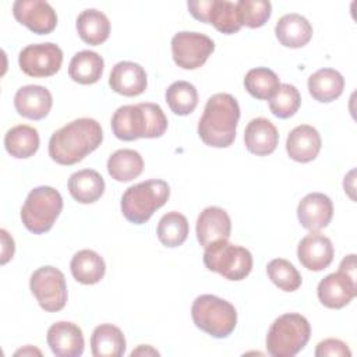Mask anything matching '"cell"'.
Returning <instances> with one entry per match:
<instances>
[{"mask_svg": "<svg viewBox=\"0 0 357 357\" xmlns=\"http://www.w3.org/2000/svg\"><path fill=\"white\" fill-rule=\"evenodd\" d=\"M275 35L284 47L300 49L311 40L312 26L305 17L290 13L279 18L275 26Z\"/></svg>", "mask_w": 357, "mask_h": 357, "instance_id": "23", "label": "cell"}, {"mask_svg": "<svg viewBox=\"0 0 357 357\" xmlns=\"http://www.w3.org/2000/svg\"><path fill=\"white\" fill-rule=\"evenodd\" d=\"M311 326L308 319L297 312L278 317L266 335V350L273 357H293L308 343Z\"/></svg>", "mask_w": 357, "mask_h": 357, "instance_id": "5", "label": "cell"}, {"mask_svg": "<svg viewBox=\"0 0 357 357\" xmlns=\"http://www.w3.org/2000/svg\"><path fill=\"white\" fill-rule=\"evenodd\" d=\"M112 131L121 141L159 138L167 130V117L156 103L120 106L112 116Z\"/></svg>", "mask_w": 357, "mask_h": 357, "instance_id": "3", "label": "cell"}, {"mask_svg": "<svg viewBox=\"0 0 357 357\" xmlns=\"http://www.w3.org/2000/svg\"><path fill=\"white\" fill-rule=\"evenodd\" d=\"M70 269L77 282L82 284H95L103 279L106 264L96 251L81 250L71 258Z\"/></svg>", "mask_w": 357, "mask_h": 357, "instance_id": "27", "label": "cell"}, {"mask_svg": "<svg viewBox=\"0 0 357 357\" xmlns=\"http://www.w3.org/2000/svg\"><path fill=\"white\" fill-rule=\"evenodd\" d=\"M356 276H351L342 269L325 276L317 289L321 304L332 310H339L347 305L356 297Z\"/></svg>", "mask_w": 357, "mask_h": 357, "instance_id": "14", "label": "cell"}, {"mask_svg": "<svg viewBox=\"0 0 357 357\" xmlns=\"http://www.w3.org/2000/svg\"><path fill=\"white\" fill-rule=\"evenodd\" d=\"M241 24L248 28H259L266 24L272 14V4L265 0H240L236 3Z\"/></svg>", "mask_w": 357, "mask_h": 357, "instance_id": "37", "label": "cell"}, {"mask_svg": "<svg viewBox=\"0 0 357 357\" xmlns=\"http://www.w3.org/2000/svg\"><path fill=\"white\" fill-rule=\"evenodd\" d=\"M146 356V354H152V356H158L159 353L155 350V349H152L151 346H148V344H141V346H138V349H135V350H132L131 351V356L134 357V356Z\"/></svg>", "mask_w": 357, "mask_h": 357, "instance_id": "40", "label": "cell"}, {"mask_svg": "<svg viewBox=\"0 0 357 357\" xmlns=\"http://www.w3.org/2000/svg\"><path fill=\"white\" fill-rule=\"evenodd\" d=\"M191 317L198 329L216 339L227 337L237 325L234 305L213 294L198 296L191 305Z\"/></svg>", "mask_w": 357, "mask_h": 357, "instance_id": "6", "label": "cell"}, {"mask_svg": "<svg viewBox=\"0 0 357 357\" xmlns=\"http://www.w3.org/2000/svg\"><path fill=\"white\" fill-rule=\"evenodd\" d=\"M333 254L335 250L331 238L318 231L304 236L297 247L298 261L304 268L314 272L328 268L333 261Z\"/></svg>", "mask_w": 357, "mask_h": 357, "instance_id": "15", "label": "cell"}, {"mask_svg": "<svg viewBox=\"0 0 357 357\" xmlns=\"http://www.w3.org/2000/svg\"><path fill=\"white\" fill-rule=\"evenodd\" d=\"M204 264L206 269L222 275L227 280H243L252 269L251 252L241 247L220 240L205 248Z\"/></svg>", "mask_w": 357, "mask_h": 357, "instance_id": "8", "label": "cell"}, {"mask_svg": "<svg viewBox=\"0 0 357 357\" xmlns=\"http://www.w3.org/2000/svg\"><path fill=\"white\" fill-rule=\"evenodd\" d=\"M321 135L312 126L301 124L294 127L286 139V151L290 159L307 163L314 160L321 151Z\"/></svg>", "mask_w": 357, "mask_h": 357, "instance_id": "21", "label": "cell"}, {"mask_svg": "<svg viewBox=\"0 0 357 357\" xmlns=\"http://www.w3.org/2000/svg\"><path fill=\"white\" fill-rule=\"evenodd\" d=\"M166 103L177 116L192 113L198 105V92L195 86L187 81L173 82L165 93Z\"/></svg>", "mask_w": 357, "mask_h": 357, "instance_id": "34", "label": "cell"}, {"mask_svg": "<svg viewBox=\"0 0 357 357\" xmlns=\"http://www.w3.org/2000/svg\"><path fill=\"white\" fill-rule=\"evenodd\" d=\"M268 278L283 291H296L301 286V275L291 262L283 258H275L266 265Z\"/></svg>", "mask_w": 357, "mask_h": 357, "instance_id": "35", "label": "cell"}, {"mask_svg": "<svg viewBox=\"0 0 357 357\" xmlns=\"http://www.w3.org/2000/svg\"><path fill=\"white\" fill-rule=\"evenodd\" d=\"M240 119V106L230 93L212 95L198 121V135L205 145L227 148L234 142Z\"/></svg>", "mask_w": 357, "mask_h": 357, "instance_id": "2", "label": "cell"}, {"mask_svg": "<svg viewBox=\"0 0 357 357\" xmlns=\"http://www.w3.org/2000/svg\"><path fill=\"white\" fill-rule=\"evenodd\" d=\"M53 105L52 93L42 85L21 86L14 95V107L17 113L29 120L45 119Z\"/></svg>", "mask_w": 357, "mask_h": 357, "instance_id": "19", "label": "cell"}, {"mask_svg": "<svg viewBox=\"0 0 357 357\" xmlns=\"http://www.w3.org/2000/svg\"><path fill=\"white\" fill-rule=\"evenodd\" d=\"M29 289L40 308L47 312L61 311L67 304V284L63 272L54 266L38 268L29 279Z\"/></svg>", "mask_w": 357, "mask_h": 357, "instance_id": "9", "label": "cell"}, {"mask_svg": "<svg viewBox=\"0 0 357 357\" xmlns=\"http://www.w3.org/2000/svg\"><path fill=\"white\" fill-rule=\"evenodd\" d=\"M47 344L56 357H78L84 351V335L78 325L59 321L47 329Z\"/></svg>", "mask_w": 357, "mask_h": 357, "instance_id": "16", "label": "cell"}, {"mask_svg": "<svg viewBox=\"0 0 357 357\" xmlns=\"http://www.w3.org/2000/svg\"><path fill=\"white\" fill-rule=\"evenodd\" d=\"M307 85L310 95L315 100L329 103L342 95L344 89V78L333 68H321L310 75Z\"/></svg>", "mask_w": 357, "mask_h": 357, "instance_id": "25", "label": "cell"}, {"mask_svg": "<svg viewBox=\"0 0 357 357\" xmlns=\"http://www.w3.org/2000/svg\"><path fill=\"white\" fill-rule=\"evenodd\" d=\"M14 18L38 35L50 33L57 25V14L43 0H17L13 4Z\"/></svg>", "mask_w": 357, "mask_h": 357, "instance_id": "13", "label": "cell"}, {"mask_svg": "<svg viewBox=\"0 0 357 357\" xmlns=\"http://www.w3.org/2000/svg\"><path fill=\"white\" fill-rule=\"evenodd\" d=\"M169 195V184L160 178L134 184L121 197V213L128 222L142 225L151 219L155 211L167 202Z\"/></svg>", "mask_w": 357, "mask_h": 357, "instance_id": "4", "label": "cell"}, {"mask_svg": "<svg viewBox=\"0 0 357 357\" xmlns=\"http://www.w3.org/2000/svg\"><path fill=\"white\" fill-rule=\"evenodd\" d=\"M0 234H1V244H3L1 245V265H4V264H7L13 258L15 245H14L13 237L7 233V230L1 229Z\"/></svg>", "mask_w": 357, "mask_h": 357, "instance_id": "39", "label": "cell"}, {"mask_svg": "<svg viewBox=\"0 0 357 357\" xmlns=\"http://www.w3.org/2000/svg\"><path fill=\"white\" fill-rule=\"evenodd\" d=\"M63 209L60 192L49 185H40L29 191L22 208L21 220L33 234L49 231Z\"/></svg>", "mask_w": 357, "mask_h": 357, "instance_id": "7", "label": "cell"}, {"mask_svg": "<svg viewBox=\"0 0 357 357\" xmlns=\"http://www.w3.org/2000/svg\"><path fill=\"white\" fill-rule=\"evenodd\" d=\"M68 191L79 204H92L105 192V180L93 169H82L68 178Z\"/></svg>", "mask_w": 357, "mask_h": 357, "instance_id": "24", "label": "cell"}, {"mask_svg": "<svg viewBox=\"0 0 357 357\" xmlns=\"http://www.w3.org/2000/svg\"><path fill=\"white\" fill-rule=\"evenodd\" d=\"M144 170V159L134 149H119L107 159V172L116 181H131Z\"/></svg>", "mask_w": 357, "mask_h": 357, "instance_id": "31", "label": "cell"}, {"mask_svg": "<svg viewBox=\"0 0 357 357\" xmlns=\"http://www.w3.org/2000/svg\"><path fill=\"white\" fill-rule=\"evenodd\" d=\"M77 31L85 43L99 46L106 42L110 35V22L102 11L88 8L77 17Z\"/></svg>", "mask_w": 357, "mask_h": 357, "instance_id": "29", "label": "cell"}, {"mask_svg": "<svg viewBox=\"0 0 357 357\" xmlns=\"http://www.w3.org/2000/svg\"><path fill=\"white\" fill-rule=\"evenodd\" d=\"M195 231L197 240L204 248L212 243L227 240L231 231L230 216L219 206H208L199 213Z\"/></svg>", "mask_w": 357, "mask_h": 357, "instance_id": "18", "label": "cell"}, {"mask_svg": "<svg viewBox=\"0 0 357 357\" xmlns=\"http://www.w3.org/2000/svg\"><path fill=\"white\" fill-rule=\"evenodd\" d=\"M333 216V204L322 192L307 194L297 206V218L301 226L310 231L326 227Z\"/></svg>", "mask_w": 357, "mask_h": 357, "instance_id": "17", "label": "cell"}, {"mask_svg": "<svg viewBox=\"0 0 357 357\" xmlns=\"http://www.w3.org/2000/svg\"><path fill=\"white\" fill-rule=\"evenodd\" d=\"M215 50L213 40L199 32L181 31L172 39L174 63L184 70L199 68Z\"/></svg>", "mask_w": 357, "mask_h": 357, "instance_id": "11", "label": "cell"}, {"mask_svg": "<svg viewBox=\"0 0 357 357\" xmlns=\"http://www.w3.org/2000/svg\"><path fill=\"white\" fill-rule=\"evenodd\" d=\"M6 151L17 159H26L36 153L39 148V134L38 130L20 124L10 128L4 135Z\"/></svg>", "mask_w": 357, "mask_h": 357, "instance_id": "30", "label": "cell"}, {"mask_svg": "<svg viewBox=\"0 0 357 357\" xmlns=\"http://www.w3.org/2000/svg\"><path fill=\"white\" fill-rule=\"evenodd\" d=\"M317 357H350L351 351L347 344L339 339H325L317 344Z\"/></svg>", "mask_w": 357, "mask_h": 357, "instance_id": "38", "label": "cell"}, {"mask_svg": "<svg viewBox=\"0 0 357 357\" xmlns=\"http://www.w3.org/2000/svg\"><path fill=\"white\" fill-rule=\"evenodd\" d=\"M301 105V95L294 85L280 84L275 95L269 99V109L279 119L294 116Z\"/></svg>", "mask_w": 357, "mask_h": 357, "instance_id": "36", "label": "cell"}, {"mask_svg": "<svg viewBox=\"0 0 357 357\" xmlns=\"http://www.w3.org/2000/svg\"><path fill=\"white\" fill-rule=\"evenodd\" d=\"M91 351L95 357H121L126 351L121 329L112 324L96 326L91 335Z\"/></svg>", "mask_w": 357, "mask_h": 357, "instance_id": "26", "label": "cell"}, {"mask_svg": "<svg viewBox=\"0 0 357 357\" xmlns=\"http://www.w3.org/2000/svg\"><path fill=\"white\" fill-rule=\"evenodd\" d=\"M103 141L100 124L89 117L73 120L49 139V156L59 165L71 166L93 152Z\"/></svg>", "mask_w": 357, "mask_h": 357, "instance_id": "1", "label": "cell"}, {"mask_svg": "<svg viewBox=\"0 0 357 357\" xmlns=\"http://www.w3.org/2000/svg\"><path fill=\"white\" fill-rule=\"evenodd\" d=\"M279 85V77L268 67L252 68L244 77V86L247 92L259 100H269L278 91Z\"/></svg>", "mask_w": 357, "mask_h": 357, "instance_id": "33", "label": "cell"}, {"mask_svg": "<svg viewBox=\"0 0 357 357\" xmlns=\"http://www.w3.org/2000/svg\"><path fill=\"white\" fill-rule=\"evenodd\" d=\"M187 7L195 20L212 24L222 33L231 35L243 26L236 3L227 0H198L188 1Z\"/></svg>", "mask_w": 357, "mask_h": 357, "instance_id": "10", "label": "cell"}, {"mask_svg": "<svg viewBox=\"0 0 357 357\" xmlns=\"http://www.w3.org/2000/svg\"><path fill=\"white\" fill-rule=\"evenodd\" d=\"M105 61L102 56L92 50H81L73 56L68 64V75L74 82L91 85L100 79Z\"/></svg>", "mask_w": 357, "mask_h": 357, "instance_id": "28", "label": "cell"}, {"mask_svg": "<svg viewBox=\"0 0 357 357\" xmlns=\"http://www.w3.org/2000/svg\"><path fill=\"white\" fill-rule=\"evenodd\" d=\"M146 73L134 61H119L110 71V88L123 96H138L146 89Z\"/></svg>", "mask_w": 357, "mask_h": 357, "instance_id": "20", "label": "cell"}, {"mask_svg": "<svg viewBox=\"0 0 357 357\" xmlns=\"http://www.w3.org/2000/svg\"><path fill=\"white\" fill-rule=\"evenodd\" d=\"M61 63L63 52L52 42L28 45L18 54V64L22 73L35 78L54 75L60 70Z\"/></svg>", "mask_w": 357, "mask_h": 357, "instance_id": "12", "label": "cell"}, {"mask_svg": "<svg viewBox=\"0 0 357 357\" xmlns=\"http://www.w3.org/2000/svg\"><path fill=\"white\" fill-rule=\"evenodd\" d=\"M279 142V132L272 121L265 117L252 119L244 130V145L257 156L271 155Z\"/></svg>", "mask_w": 357, "mask_h": 357, "instance_id": "22", "label": "cell"}, {"mask_svg": "<svg viewBox=\"0 0 357 357\" xmlns=\"http://www.w3.org/2000/svg\"><path fill=\"white\" fill-rule=\"evenodd\" d=\"M188 220L187 218L176 211L163 215L158 223L156 234L159 241L169 248L181 245L188 237Z\"/></svg>", "mask_w": 357, "mask_h": 357, "instance_id": "32", "label": "cell"}]
</instances>
